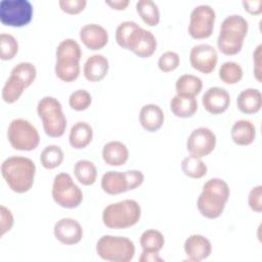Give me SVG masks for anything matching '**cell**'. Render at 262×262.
Instances as JSON below:
<instances>
[{
    "label": "cell",
    "instance_id": "6da1fadb",
    "mask_svg": "<svg viewBox=\"0 0 262 262\" xmlns=\"http://www.w3.org/2000/svg\"><path fill=\"white\" fill-rule=\"evenodd\" d=\"M1 174L11 190L24 193L29 191L34 184L36 165L30 158L12 156L2 162Z\"/></svg>",
    "mask_w": 262,
    "mask_h": 262
},
{
    "label": "cell",
    "instance_id": "7a4b0ae2",
    "mask_svg": "<svg viewBox=\"0 0 262 262\" xmlns=\"http://www.w3.org/2000/svg\"><path fill=\"white\" fill-rule=\"evenodd\" d=\"M229 196L230 188L227 182L221 178H211L203 185L196 200V208L208 219L218 218L223 213Z\"/></svg>",
    "mask_w": 262,
    "mask_h": 262
},
{
    "label": "cell",
    "instance_id": "3957f363",
    "mask_svg": "<svg viewBox=\"0 0 262 262\" xmlns=\"http://www.w3.org/2000/svg\"><path fill=\"white\" fill-rule=\"evenodd\" d=\"M141 217V207L135 200L126 199L108 204L102 211L103 224L113 229H123L134 226Z\"/></svg>",
    "mask_w": 262,
    "mask_h": 262
},
{
    "label": "cell",
    "instance_id": "277c9868",
    "mask_svg": "<svg viewBox=\"0 0 262 262\" xmlns=\"http://www.w3.org/2000/svg\"><path fill=\"white\" fill-rule=\"evenodd\" d=\"M37 114L47 136L57 138L63 135L67 128V118L57 98L50 95L42 97L37 104Z\"/></svg>",
    "mask_w": 262,
    "mask_h": 262
},
{
    "label": "cell",
    "instance_id": "5b68a950",
    "mask_svg": "<svg viewBox=\"0 0 262 262\" xmlns=\"http://www.w3.org/2000/svg\"><path fill=\"white\" fill-rule=\"evenodd\" d=\"M96 254L104 261L129 262L134 258V243L127 236L104 234L98 238L95 246Z\"/></svg>",
    "mask_w": 262,
    "mask_h": 262
},
{
    "label": "cell",
    "instance_id": "8992f818",
    "mask_svg": "<svg viewBox=\"0 0 262 262\" xmlns=\"http://www.w3.org/2000/svg\"><path fill=\"white\" fill-rule=\"evenodd\" d=\"M7 139L12 148L30 151L38 147L40 135L37 128L23 118L13 119L7 128Z\"/></svg>",
    "mask_w": 262,
    "mask_h": 262
},
{
    "label": "cell",
    "instance_id": "52a82bcc",
    "mask_svg": "<svg viewBox=\"0 0 262 262\" xmlns=\"http://www.w3.org/2000/svg\"><path fill=\"white\" fill-rule=\"evenodd\" d=\"M51 195L58 206L67 209H75L83 201L81 188L75 183L72 176L66 172H60L54 176Z\"/></svg>",
    "mask_w": 262,
    "mask_h": 262
},
{
    "label": "cell",
    "instance_id": "ba28073f",
    "mask_svg": "<svg viewBox=\"0 0 262 262\" xmlns=\"http://www.w3.org/2000/svg\"><path fill=\"white\" fill-rule=\"evenodd\" d=\"M216 12L211 5L200 4L195 6L189 15L188 34L193 39H207L214 30Z\"/></svg>",
    "mask_w": 262,
    "mask_h": 262
},
{
    "label": "cell",
    "instance_id": "9c48e42d",
    "mask_svg": "<svg viewBox=\"0 0 262 262\" xmlns=\"http://www.w3.org/2000/svg\"><path fill=\"white\" fill-rule=\"evenodd\" d=\"M33 16V6L28 0H2L0 3V20L9 27H24Z\"/></svg>",
    "mask_w": 262,
    "mask_h": 262
},
{
    "label": "cell",
    "instance_id": "30bf717a",
    "mask_svg": "<svg viewBox=\"0 0 262 262\" xmlns=\"http://www.w3.org/2000/svg\"><path fill=\"white\" fill-rule=\"evenodd\" d=\"M216 142V135L210 128L198 127L188 135L186 140V149L190 155L203 158L214 150Z\"/></svg>",
    "mask_w": 262,
    "mask_h": 262
},
{
    "label": "cell",
    "instance_id": "8fae6325",
    "mask_svg": "<svg viewBox=\"0 0 262 262\" xmlns=\"http://www.w3.org/2000/svg\"><path fill=\"white\" fill-rule=\"evenodd\" d=\"M189 61L194 70L203 74H210L218 62L217 50L210 44H196L189 51Z\"/></svg>",
    "mask_w": 262,
    "mask_h": 262
},
{
    "label": "cell",
    "instance_id": "7c38bea8",
    "mask_svg": "<svg viewBox=\"0 0 262 262\" xmlns=\"http://www.w3.org/2000/svg\"><path fill=\"white\" fill-rule=\"evenodd\" d=\"M54 237L67 246L76 245L83 237V227L80 222L71 217H64L55 222L53 227Z\"/></svg>",
    "mask_w": 262,
    "mask_h": 262
},
{
    "label": "cell",
    "instance_id": "4fadbf2b",
    "mask_svg": "<svg viewBox=\"0 0 262 262\" xmlns=\"http://www.w3.org/2000/svg\"><path fill=\"white\" fill-rule=\"evenodd\" d=\"M204 108L212 114L219 115L224 113L230 104L229 92L222 87L213 86L206 90L202 97Z\"/></svg>",
    "mask_w": 262,
    "mask_h": 262
},
{
    "label": "cell",
    "instance_id": "5bb4252c",
    "mask_svg": "<svg viewBox=\"0 0 262 262\" xmlns=\"http://www.w3.org/2000/svg\"><path fill=\"white\" fill-rule=\"evenodd\" d=\"M184 253L188 261L200 262L207 259L212 253L211 242L203 234H190L183 244Z\"/></svg>",
    "mask_w": 262,
    "mask_h": 262
},
{
    "label": "cell",
    "instance_id": "9a60e30c",
    "mask_svg": "<svg viewBox=\"0 0 262 262\" xmlns=\"http://www.w3.org/2000/svg\"><path fill=\"white\" fill-rule=\"evenodd\" d=\"M82 43L90 50L102 49L108 42V33L104 27L98 24H86L79 32Z\"/></svg>",
    "mask_w": 262,
    "mask_h": 262
},
{
    "label": "cell",
    "instance_id": "2e32d148",
    "mask_svg": "<svg viewBox=\"0 0 262 262\" xmlns=\"http://www.w3.org/2000/svg\"><path fill=\"white\" fill-rule=\"evenodd\" d=\"M157 46L158 43L155 35L150 31L140 27L132 37L128 46V50L132 51L139 57L145 58L151 56L155 53Z\"/></svg>",
    "mask_w": 262,
    "mask_h": 262
},
{
    "label": "cell",
    "instance_id": "e0dca14e",
    "mask_svg": "<svg viewBox=\"0 0 262 262\" xmlns=\"http://www.w3.org/2000/svg\"><path fill=\"white\" fill-rule=\"evenodd\" d=\"M108 68V59L103 54L96 53L86 59L83 66V74L88 81L99 82L106 76Z\"/></svg>",
    "mask_w": 262,
    "mask_h": 262
},
{
    "label": "cell",
    "instance_id": "ac0fdd59",
    "mask_svg": "<svg viewBox=\"0 0 262 262\" xmlns=\"http://www.w3.org/2000/svg\"><path fill=\"white\" fill-rule=\"evenodd\" d=\"M245 38L246 36L241 33L220 29L217 37V47L225 55H235L242 50Z\"/></svg>",
    "mask_w": 262,
    "mask_h": 262
},
{
    "label": "cell",
    "instance_id": "d6986e66",
    "mask_svg": "<svg viewBox=\"0 0 262 262\" xmlns=\"http://www.w3.org/2000/svg\"><path fill=\"white\" fill-rule=\"evenodd\" d=\"M165 115L160 105L156 103L144 104L139 111V122L148 132L158 131L164 124Z\"/></svg>",
    "mask_w": 262,
    "mask_h": 262
},
{
    "label": "cell",
    "instance_id": "ffe728a7",
    "mask_svg": "<svg viewBox=\"0 0 262 262\" xmlns=\"http://www.w3.org/2000/svg\"><path fill=\"white\" fill-rule=\"evenodd\" d=\"M102 159L108 166H122L129 159V149L125 143L119 140H111L102 147Z\"/></svg>",
    "mask_w": 262,
    "mask_h": 262
},
{
    "label": "cell",
    "instance_id": "44dd1931",
    "mask_svg": "<svg viewBox=\"0 0 262 262\" xmlns=\"http://www.w3.org/2000/svg\"><path fill=\"white\" fill-rule=\"evenodd\" d=\"M237 108L247 115L258 113L262 107V93L257 88L242 90L236 98Z\"/></svg>",
    "mask_w": 262,
    "mask_h": 262
},
{
    "label": "cell",
    "instance_id": "7402d4cb",
    "mask_svg": "<svg viewBox=\"0 0 262 262\" xmlns=\"http://www.w3.org/2000/svg\"><path fill=\"white\" fill-rule=\"evenodd\" d=\"M93 138V129L85 121L76 122L70 130L69 142L73 148H85Z\"/></svg>",
    "mask_w": 262,
    "mask_h": 262
},
{
    "label": "cell",
    "instance_id": "603a6c76",
    "mask_svg": "<svg viewBox=\"0 0 262 262\" xmlns=\"http://www.w3.org/2000/svg\"><path fill=\"white\" fill-rule=\"evenodd\" d=\"M100 186L104 192L113 195L128 191V183L125 172L114 170L105 172L101 177Z\"/></svg>",
    "mask_w": 262,
    "mask_h": 262
},
{
    "label": "cell",
    "instance_id": "cb8c5ba5",
    "mask_svg": "<svg viewBox=\"0 0 262 262\" xmlns=\"http://www.w3.org/2000/svg\"><path fill=\"white\" fill-rule=\"evenodd\" d=\"M230 136L232 141L237 145H249L256 138V127L249 120H237L233 123Z\"/></svg>",
    "mask_w": 262,
    "mask_h": 262
},
{
    "label": "cell",
    "instance_id": "d4e9b609",
    "mask_svg": "<svg viewBox=\"0 0 262 262\" xmlns=\"http://www.w3.org/2000/svg\"><path fill=\"white\" fill-rule=\"evenodd\" d=\"M170 110L178 118H190L198 111V101L195 97L175 94L170 100Z\"/></svg>",
    "mask_w": 262,
    "mask_h": 262
},
{
    "label": "cell",
    "instance_id": "484cf974",
    "mask_svg": "<svg viewBox=\"0 0 262 262\" xmlns=\"http://www.w3.org/2000/svg\"><path fill=\"white\" fill-rule=\"evenodd\" d=\"M56 61L80 62L82 57V49L80 44L72 38L63 39L59 42L55 50Z\"/></svg>",
    "mask_w": 262,
    "mask_h": 262
},
{
    "label": "cell",
    "instance_id": "4316f807",
    "mask_svg": "<svg viewBox=\"0 0 262 262\" xmlns=\"http://www.w3.org/2000/svg\"><path fill=\"white\" fill-rule=\"evenodd\" d=\"M203 82L201 78L191 74H183L179 76L175 82L176 94H182L195 97L201 93Z\"/></svg>",
    "mask_w": 262,
    "mask_h": 262
},
{
    "label": "cell",
    "instance_id": "83f0119b",
    "mask_svg": "<svg viewBox=\"0 0 262 262\" xmlns=\"http://www.w3.org/2000/svg\"><path fill=\"white\" fill-rule=\"evenodd\" d=\"M74 175L79 183L83 185H92L97 178V168L89 160H79L74 165Z\"/></svg>",
    "mask_w": 262,
    "mask_h": 262
},
{
    "label": "cell",
    "instance_id": "f1b7e54d",
    "mask_svg": "<svg viewBox=\"0 0 262 262\" xmlns=\"http://www.w3.org/2000/svg\"><path fill=\"white\" fill-rule=\"evenodd\" d=\"M136 11L143 23L149 27H155L160 23V10L152 0H138L136 2Z\"/></svg>",
    "mask_w": 262,
    "mask_h": 262
},
{
    "label": "cell",
    "instance_id": "f546056e",
    "mask_svg": "<svg viewBox=\"0 0 262 262\" xmlns=\"http://www.w3.org/2000/svg\"><path fill=\"white\" fill-rule=\"evenodd\" d=\"M182 172L190 178L199 179L207 174L208 167L202 158L189 155L181 161Z\"/></svg>",
    "mask_w": 262,
    "mask_h": 262
},
{
    "label": "cell",
    "instance_id": "4dcf8cb0",
    "mask_svg": "<svg viewBox=\"0 0 262 262\" xmlns=\"http://www.w3.org/2000/svg\"><path fill=\"white\" fill-rule=\"evenodd\" d=\"M139 244L144 251L160 252L164 248L165 236L160 230L149 228L141 233Z\"/></svg>",
    "mask_w": 262,
    "mask_h": 262
},
{
    "label": "cell",
    "instance_id": "1f68e13d",
    "mask_svg": "<svg viewBox=\"0 0 262 262\" xmlns=\"http://www.w3.org/2000/svg\"><path fill=\"white\" fill-rule=\"evenodd\" d=\"M218 76L223 83L232 85L238 83L243 79L244 71L238 62L227 60L220 66Z\"/></svg>",
    "mask_w": 262,
    "mask_h": 262
},
{
    "label": "cell",
    "instance_id": "d6a6232c",
    "mask_svg": "<svg viewBox=\"0 0 262 262\" xmlns=\"http://www.w3.org/2000/svg\"><path fill=\"white\" fill-rule=\"evenodd\" d=\"M64 158L63 151L59 145L49 144L43 148L40 154L41 165L48 170L57 168L60 166Z\"/></svg>",
    "mask_w": 262,
    "mask_h": 262
},
{
    "label": "cell",
    "instance_id": "836d02e7",
    "mask_svg": "<svg viewBox=\"0 0 262 262\" xmlns=\"http://www.w3.org/2000/svg\"><path fill=\"white\" fill-rule=\"evenodd\" d=\"M10 76L19 80L26 88H28L33 84L37 77V69L34 63L30 61H21L12 68Z\"/></svg>",
    "mask_w": 262,
    "mask_h": 262
},
{
    "label": "cell",
    "instance_id": "e575fe53",
    "mask_svg": "<svg viewBox=\"0 0 262 262\" xmlns=\"http://www.w3.org/2000/svg\"><path fill=\"white\" fill-rule=\"evenodd\" d=\"M140 26L133 20L122 21L116 29V41L124 49H128L129 43Z\"/></svg>",
    "mask_w": 262,
    "mask_h": 262
},
{
    "label": "cell",
    "instance_id": "d590c367",
    "mask_svg": "<svg viewBox=\"0 0 262 262\" xmlns=\"http://www.w3.org/2000/svg\"><path fill=\"white\" fill-rule=\"evenodd\" d=\"M26 86L16 78L9 76L2 88V99L7 103H13L21 96Z\"/></svg>",
    "mask_w": 262,
    "mask_h": 262
},
{
    "label": "cell",
    "instance_id": "8d00e7d4",
    "mask_svg": "<svg viewBox=\"0 0 262 262\" xmlns=\"http://www.w3.org/2000/svg\"><path fill=\"white\" fill-rule=\"evenodd\" d=\"M56 77L63 82L75 81L81 72L80 62H68V61H56L54 67Z\"/></svg>",
    "mask_w": 262,
    "mask_h": 262
},
{
    "label": "cell",
    "instance_id": "74e56055",
    "mask_svg": "<svg viewBox=\"0 0 262 262\" xmlns=\"http://www.w3.org/2000/svg\"><path fill=\"white\" fill-rule=\"evenodd\" d=\"M18 52V42L11 34L0 35V58L2 60L12 59Z\"/></svg>",
    "mask_w": 262,
    "mask_h": 262
},
{
    "label": "cell",
    "instance_id": "f35d334b",
    "mask_svg": "<svg viewBox=\"0 0 262 262\" xmlns=\"http://www.w3.org/2000/svg\"><path fill=\"white\" fill-rule=\"evenodd\" d=\"M92 102V96L86 89H78L71 93L69 97V105L72 110L82 112L87 110Z\"/></svg>",
    "mask_w": 262,
    "mask_h": 262
},
{
    "label": "cell",
    "instance_id": "ab89813d",
    "mask_svg": "<svg viewBox=\"0 0 262 262\" xmlns=\"http://www.w3.org/2000/svg\"><path fill=\"white\" fill-rule=\"evenodd\" d=\"M220 29L231 30L247 36L249 31V24L244 16L239 14H230L222 20Z\"/></svg>",
    "mask_w": 262,
    "mask_h": 262
},
{
    "label": "cell",
    "instance_id": "60d3db41",
    "mask_svg": "<svg viewBox=\"0 0 262 262\" xmlns=\"http://www.w3.org/2000/svg\"><path fill=\"white\" fill-rule=\"evenodd\" d=\"M180 63V57L177 52L168 50L162 53L158 60L159 69L164 73H169L178 68Z\"/></svg>",
    "mask_w": 262,
    "mask_h": 262
},
{
    "label": "cell",
    "instance_id": "b9f144b4",
    "mask_svg": "<svg viewBox=\"0 0 262 262\" xmlns=\"http://www.w3.org/2000/svg\"><path fill=\"white\" fill-rule=\"evenodd\" d=\"M14 224V217L10 209L5 206H0V237L10 231Z\"/></svg>",
    "mask_w": 262,
    "mask_h": 262
},
{
    "label": "cell",
    "instance_id": "7bdbcfd3",
    "mask_svg": "<svg viewBox=\"0 0 262 262\" xmlns=\"http://www.w3.org/2000/svg\"><path fill=\"white\" fill-rule=\"evenodd\" d=\"M248 205L256 213L262 211V185H256L251 188L248 194Z\"/></svg>",
    "mask_w": 262,
    "mask_h": 262
},
{
    "label": "cell",
    "instance_id": "ee69618b",
    "mask_svg": "<svg viewBox=\"0 0 262 262\" xmlns=\"http://www.w3.org/2000/svg\"><path fill=\"white\" fill-rule=\"evenodd\" d=\"M58 5L62 11L69 14H78L87 5L86 0H59Z\"/></svg>",
    "mask_w": 262,
    "mask_h": 262
},
{
    "label": "cell",
    "instance_id": "f6af8a7d",
    "mask_svg": "<svg viewBox=\"0 0 262 262\" xmlns=\"http://www.w3.org/2000/svg\"><path fill=\"white\" fill-rule=\"evenodd\" d=\"M127 183H128V190H133L139 187L144 181V175L139 170H128L125 172Z\"/></svg>",
    "mask_w": 262,
    "mask_h": 262
},
{
    "label": "cell",
    "instance_id": "bcb514c9",
    "mask_svg": "<svg viewBox=\"0 0 262 262\" xmlns=\"http://www.w3.org/2000/svg\"><path fill=\"white\" fill-rule=\"evenodd\" d=\"M261 56H262V44L257 45L253 52V64H254V76L255 79L261 83L262 82V72H261Z\"/></svg>",
    "mask_w": 262,
    "mask_h": 262
},
{
    "label": "cell",
    "instance_id": "7dc6e473",
    "mask_svg": "<svg viewBox=\"0 0 262 262\" xmlns=\"http://www.w3.org/2000/svg\"><path fill=\"white\" fill-rule=\"evenodd\" d=\"M243 6L250 14L258 15L262 12V0H243Z\"/></svg>",
    "mask_w": 262,
    "mask_h": 262
},
{
    "label": "cell",
    "instance_id": "c3c4849f",
    "mask_svg": "<svg viewBox=\"0 0 262 262\" xmlns=\"http://www.w3.org/2000/svg\"><path fill=\"white\" fill-rule=\"evenodd\" d=\"M159 253L160 252L142 250V253L139 257V261L140 262H163L164 259L160 256Z\"/></svg>",
    "mask_w": 262,
    "mask_h": 262
},
{
    "label": "cell",
    "instance_id": "681fc988",
    "mask_svg": "<svg viewBox=\"0 0 262 262\" xmlns=\"http://www.w3.org/2000/svg\"><path fill=\"white\" fill-rule=\"evenodd\" d=\"M129 0H105V4L116 10H124L129 5Z\"/></svg>",
    "mask_w": 262,
    "mask_h": 262
}]
</instances>
